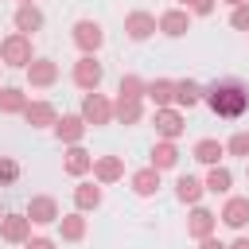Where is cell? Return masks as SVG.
Segmentation results:
<instances>
[{
	"instance_id": "cell-14",
	"label": "cell",
	"mask_w": 249,
	"mask_h": 249,
	"mask_svg": "<svg viewBox=\"0 0 249 249\" xmlns=\"http://www.w3.org/2000/svg\"><path fill=\"white\" fill-rule=\"evenodd\" d=\"M0 237L12 241V245H23L31 237V218L27 214H4L0 218Z\"/></svg>"
},
{
	"instance_id": "cell-37",
	"label": "cell",
	"mask_w": 249,
	"mask_h": 249,
	"mask_svg": "<svg viewBox=\"0 0 249 249\" xmlns=\"http://www.w3.org/2000/svg\"><path fill=\"white\" fill-rule=\"evenodd\" d=\"M226 249H249V237H245V233H237V237H233Z\"/></svg>"
},
{
	"instance_id": "cell-15",
	"label": "cell",
	"mask_w": 249,
	"mask_h": 249,
	"mask_svg": "<svg viewBox=\"0 0 249 249\" xmlns=\"http://www.w3.org/2000/svg\"><path fill=\"white\" fill-rule=\"evenodd\" d=\"M27 82L35 86V89H47V86H54L58 82V62H51V58H31V66H27Z\"/></svg>"
},
{
	"instance_id": "cell-28",
	"label": "cell",
	"mask_w": 249,
	"mask_h": 249,
	"mask_svg": "<svg viewBox=\"0 0 249 249\" xmlns=\"http://www.w3.org/2000/svg\"><path fill=\"white\" fill-rule=\"evenodd\" d=\"M202 187H206V191H214V195H226V191L233 187V171H230L226 163H218V167H210V171H206Z\"/></svg>"
},
{
	"instance_id": "cell-9",
	"label": "cell",
	"mask_w": 249,
	"mask_h": 249,
	"mask_svg": "<svg viewBox=\"0 0 249 249\" xmlns=\"http://www.w3.org/2000/svg\"><path fill=\"white\" fill-rule=\"evenodd\" d=\"M86 128H89V124H86V121H82L78 113H62V117H58V121L51 124V132H54V136H58V140H62L66 148H74V144H82V136H86Z\"/></svg>"
},
{
	"instance_id": "cell-25",
	"label": "cell",
	"mask_w": 249,
	"mask_h": 249,
	"mask_svg": "<svg viewBox=\"0 0 249 249\" xmlns=\"http://www.w3.org/2000/svg\"><path fill=\"white\" fill-rule=\"evenodd\" d=\"M202 195H206L202 179H195V175H179V179H175V198H179V202L198 206V198H202Z\"/></svg>"
},
{
	"instance_id": "cell-3",
	"label": "cell",
	"mask_w": 249,
	"mask_h": 249,
	"mask_svg": "<svg viewBox=\"0 0 249 249\" xmlns=\"http://www.w3.org/2000/svg\"><path fill=\"white\" fill-rule=\"evenodd\" d=\"M152 128H156V136H160V140H179V136L187 132V113H183V109H175V105L156 109V113H152Z\"/></svg>"
},
{
	"instance_id": "cell-27",
	"label": "cell",
	"mask_w": 249,
	"mask_h": 249,
	"mask_svg": "<svg viewBox=\"0 0 249 249\" xmlns=\"http://www.w3.org/2000/svg\"><path fill=\"white\" fill-rule=\"evenodd\" d=\"M58 233H62V241H82V237H86V214H82V210L62 214V218H58Z\"/></svg>"
},
{
	"instance_id": "cell-10",
	"label": "cell",
	"mask_w": 249,
	"mask_h": 249,
	"mask_svg": "<svg viewBox=\"0 0 249 249\" xmlns=\"http://www.w3.org/2000/svg\"><path fill=\"white\" fill-rule=\"evenodd\" d=\"M124 35H128L132 43L152 39V35H156V16H152V12H144V8L128 12V16H124Z\"/></svg>"
},
{
	"instance_id": "cell-5",
	"label": "cell",
	"mask_w": 249,
	"mask_h": 249,
	"mask_svg": "<svg viewBox=\"0 0 249 249\" xmlns=\"http://www.w3.org/2000/svg\"><path fill=\"white\" fill-rule=\"evenodd\" d=\"M101 43H105V31H101L97 19H78V23H74V47H78L82 54H97Z\"/></svg>"
},
{
	"instance_id": "cell-11",
	"label": "cell",
	"mask_w": 249,
	"mask_h": 249,
	"mask_svg": "<svg viewBox=\"0 0 249 249\" xmlns=\"http://www.w3.org/2000/svg\"><path fill=\"white\" fill-rule=\"evenodd\" d=\"M214 230H218V214L206 210V206H195L191 218H187V237L202 241V237H214Z\"/></svg>"
},
{
	"instance_id": "cell-4",
	"label": "cell",
	"mask_w": 249,
	"mask_h": 249,
	"mask_svg": "<svg viewBox=\"0 0 249 249\" xmlns=\"http://www.w3.org/2000/svg\"><path fill=\"white\" fill-rule=\"evenodd\" d=\"M86 124H93V128H101V124H113V101L105 97V93H86L82 97V113H78Z\"/></svg>"
},
{
	"instance_id": "cell-38",
	"label": "cell",
	"mask_w": 249,
	"mask_h": 249,
	"mask_svg": "<svg viewBox=\"0 0 249 249\" xmlns=\"http://www.w3.org/2000/svg\"><path fill=\"white\" fill-rule=\"evenodd\" d=\"M226 4H230V8H237V4H245V0H226Z\"/></svg>"
},
{
	"instance_id": "cell-12",
	"label": "cell",
	"mask_w": 249,
	"mask_h": 249,
	"mask_svg": "<svg viewBox=\"0 0 249 249\" xmlns=\"http://www.w3.org/2000/svg\"><path fill=\"white\" fill-rule=\"evenodd\" d=\"M218 218H222L230 230H245V226H249V195H230Z\"/></svg>"
},
{
	"instance_id": "cell-36",
	"label": "cell",
	"mask_w": 249,
	"mask_h": 249,
	"mask_svg": "<svg viewBox=\"0 0 249 249\" xmlns=\"http://www.w3.org/2000/svg\"><path fill=\"white\" fill-rule=\"evenodd\" d=\"M198 249H226V241H218V237H202Z\"/></svg>"
},
{
	"instance_id": "cell-22",
	"label": "cell",
	"mask_w": 249,
	"mask_h": 249,
	"mask_svg": "<svg viewBox=\"0 0 249 249\" xmlns=\"http://www.w3.org/2000/svg\"><path fill=\"white\" fill-rule=\"evenodd\" d=\"M144 97H152L156 109H167L171 97H175V78H152V82L144 86Z\"/></svg>"
},
{
	"instance_id": "cell-17",
	"label": "cell",
	"mask_w": 249,
	"mask_h": 249,
	"mask_svg": "<svg viewBox=\"0 0 249 249\" xmlns=\"http://www.w3.org/2000/svg\"><path fill=\"white\" fill-rule=\"evenodd\" d=\"M23 121H27L31 128H51V124L58 121V109H54L51 101H27V109H23Z\"/></svg>"
},
{
	"instance_id": "cell-40",
	"label": "cell",
	"mask_w": 249,
	"mask_h": 249,
	"mask_svg": "<svg viewBox=\"0 0 249 249\" xmlns=\"http://www.w3.org/2000/svg\"><path fill=\"white\" fill-rule=\"evenodd\" d=\"M16 4H35V0H16Z\"/></svg>"
},
{
	"instance_id": "cell-32",
	"label": "cell",
	"mask_w": 249,
	"mask_h": 249,
	"mask_svg": "<svg viewBox=\"0 0 249 249\" xmlns=\"http://www.w3.org/2000/svg\"><path fill=\"white\" fill-rule=\"evenodd\" d=\"M19 179V163L12 156H0V183H16Z\"/></svg>"
},
{
	"instance_id": "cell-24",
	"label": "cell",
	"mask_w": 249,
	"mask_h": 249,
	"mask_svg": "<svg viewBox=\"0 0 249 249\" xmlns=\"http://www.w3.org/2000/svg\"><path fill=\"white\" fill-rule=\"evenodd\" d=\"M175 163H179L175 140H156V144H152V167H156V171H171Z\"/></svg>"
},
{
	"instance_id": "cell-21",
	"label": "cell",
	"mask_w": 249,
	"mask_h": 249,
	"mask_svg": "<svg viewBox=\"0 0 249 249\" xmlns=\"http://www.w3.org/2000/svg\"><path fill=\"white\" fill-rule=\"evenodd\" d=\"M12 23H16V31H19V35H35V31L43 27V12H39L35 4H19Z\"/></svg>"
},
{
	"instance_id": "cell-2",
	"label": "cell",
	"mask_w": 249,
	"mask_h": 249,
	"mask_svg": "<svg viewBox=\"0 0 249 249\" xmlns=\"http://www.w3.org/2000/svg\"><path fill=\"white\" fill-rule=\"evenodd\" d=\"M31 58H35L31 35H19V31H12V35L0 43V62H4V66H19V70H27V66H31Z\"/></svg>"
},
{
	"instance_id": "cell-7",
	"label": "cell",
	"mask_w": 249,
	"mask_h": 249,
	"mask_svg": "<svg viewBox=\"0 0 249 249\" xmlns=\"http://www.w3.org/2000/svg\"><path fill=\"white\" fill-rule=\"evenodd\" d=\"M101 78H105V70H101V62H97L93 54H82V58L74 62V86H78V89L93 93V89L101 86Z\"/></svg>"
},
{
	"instance_id": "cell-16",
	"label": "cell",
	"mask_w": 249,
	"mask_h": 249,
	"mask_svg": "<svg viewBox=\"0 0 249 249\" xmlns=\"http://www.w3.org/2000/svg\"><path fill=\"white\" fill-rule=\"evenodd\" d=\"M62 171H66V175H74V179H82V175H89V171H93V152H86L82 144H74V148H66V160H62Z\"/></svg>"
},
{
	"instance_id": "cell-1",
	"label": "cell",
	"mask_w": 249,
	"mask_h": 249,
	"mask_svg": "<svg viewBox=\"0 0 249 249\" xmlns=\"http://www.w3.org/2000/svg\"><path fill=\"white\" fill-rule=\"evenodd\" d=\"M202 101L214 117L222 121H237L245 109H249V86L237 82V78H222L214 86H202Z\"/></svg>"
},
{
	"instance_id": "cell-18",
	"label": "cell",
	"mask_w": 249,
	"mask_h": 249,
	"mask_svg": "<svg viewBox=\"0 0 249 249\" xmlns=\"http://www.w3.org/2000/svg\"><path fill=\"white\" fill-rule=\"evenodd\" d=\"M198 101H202V86H198L195 78L175 82V97H171V105H175V109H183V113H187V109H195Z\"/></svg>"
},
{
	"instance_id": "cell-41",
	"label": "cell",
	"mask_w": 249,
	"mask_h": 249,
	"mask_svg": "<svg viewBox=\"0 0 249 249\" xmlns=\"http://www.w3.org/2000/svg\"><path fill=\"white\" fill-rule=\"evenodd\" d=\"M4 214H8V210H4V202H0V218H4Z\"/></svg>"
},
{
	"instance_id": "cell-35",
	"label": "cell",
	"mask_w": 249,
	"mask_h": 249,
	"mask_svg": "<svg viewBox=\"0 0 249 249\" xmlns=\"http://www.w3.org/2000/svg\"><path fill=\"white\" fill-rule=\"evenodd\" d=\"M23 249H54V241H51V237H27Z\"/></svg>"
},
{
	"instance_id": "cell-30",
	"label": "cell",
	"mask_w": 249,
	"mask_h": 249,
	"mask_svg": "<svg viewBox=\"0 0 249 249\" xmlns=\"http://www.w3.org/2000/svg\"><path fill=\"white\" fill-rule=\"evenodd\" d=\"M144 78L140 74H121V82H117V97H136V101H144Z\"/></svg>"
},
{
	"instance_id": "cell-42",
	"label": "cell",
	"mask_w": 249,
	"mask_h": 249,
	"mask_svg": "<svg viewBox=\"0 0 249 249\" xmlns=\"http://www.w3.org/2000/svg\"><path fill=\"white\" fill-rule=\"evenodd\" d=\"M245 175H249V171H245Z\"/></svg>"
},
{
	"instance_id": "cell-26",
	"label": "cell",
	"mask_w": 249,
	"mask_h": 249,
	"mask_svg": "<svg viewBox=\"0 0 249 249\" xmlns=\"http://www.w3.org/2000/svg\"><path fill=\"white\" fill-rule=\"evenodd\" d=\"M74 206L86 214V210H97L101 206V183H78L74 187Z\"/></svg>"
},
{
	"instance_id": "cell-31",
	"label": "cell",
	"mask_w": 249,
	"mask_h": 249,
	"mask_svg": "<svg viewBox=\"0 0 249 249\" xmlns=\"http://www.w3.org/2000/svg\"><path fill=\"white\" fill-rule=\"evenodd\" d=\"M226 152H230V156H241V160H249V128L233 132V136L226 140Z\"/></svg>"
},
{
	"instance_id": "cell-8",
	"label": "cell",
	"mask_w": 249,
	"mask_h": 249,
	"mask_svg": "<svg viewBox=\"0 0 249 249\" xmlns=\"http://www.w3.org/2000/svg\"><path fill=\"white\" fill-rule=\"evenodd\" d=\"M156 31H163L167 39L187 35V31H191V12H187V8H167V12H160V16H156Z\"/></svg>"
},
{
	"instance_id": "cell-13",
	"label": "cell",
	"mask_w": 249,
	"mask_h": 249,
	"mask_svg": "<svg viewBox=\"0 0 249 249\" xmlns=\"http://www.w3.org/2000/svg\"><path fill=\"white\" fill-rule=\"evenodd\" d=\"M117 179H124V160L121 156H93V183L109 187Z\"/></svg>"
},
{
	"instance_id": "cell-33",
	"label": "cell",
	"mask_w": 249,
	"mask_h": 249,
	"mask_svg": "<svg viewBox=\"0 0 249 249\" xmlns=\"http://www.w3.org/2000/svg\"><path fill=\"white\" fill-rule=\"evenodd\" d=\"M230 23H233L237 31H249V0H245V4H237V8L230 12Z\"/></svg>"
},
{
	"instance_id": "cell-23",
	"label": "cell",
	"mask_w": 249,
	"mask_h": 249,
	"mask_svg": "<svg viewBox=\"0 0 249 249\" xmlns=\"http://www.w3.org/2000/svg\"><path fill=\"white\" fill-rule=\"evenodd\" d=\"M140 117H144V101H136V97H117V101H113V121H121V124H140Z\"/></svg>"
},
{
	"instance_id": "cell-39",
	"label": "cell",
	"mask_w": 249,
	"mask_h": 249,
	"mask_svg": "<svg viewBox=\"0 0 249 249\" xmlns=\"http://www.w3.org/2000/svg\"><path fill=\"white\" fill-rule=\"evenodd\" d=\"M187 4H191V0H175V8H187Z\"/></svg>"
},
{
	"instance_id": "cell-20",
	"label": "cell",
	"mask_w": 249,
	"mask_h": 249,
	"mask_svg": "<svg viewBox=\"0 0 249 249\" xmlns=\"http://www.w3.org/2000/svg\"><path fill=\"white\" fill-rule=\"evenodd\" d=\"M222 156H226V144H222V140H214V136H202V140H195V160H198V163H206V167H218V163H222Z\"/></svg>"
},
{
	"instance_id": "cell-34",
	"label": "cell",
	"mask_w": 249,
	"mask_h": 249,
	"mask_svg": "<svg viewBox=\"0 0 249 249\" xmlns=\"http://www.w3.org/2000/svg\"><path fill=\"white\" fill-rule=\"evenodd\" d=\"M214 8H218V0H191V4H187L191 16H210Z\"/></svg>"
},
{
	"instance_id": "cell-19",
	"label": "cell",
	"mask_w": 249,
	"mask_h": 249,
	"mask_svg": "<svg viewBox=\"0 0 249 249\" xmlns=\"http://www.w3.org/2000/svg\"><path fill=\"white\" fill-rule=\"evenodd\" d=\"M160 175H163V171H156L152 163H148V167H140V171H132V179H128V183H132V195L152 198V195L160 191Z\"/></svg>"
},
{
	"instance_id": "cell-6",
	"label": "cell",
	"mask_w": 249,
	"mask_h": 249,
	"mask_svg": "<svg viewBox=\"0 0 249 249\" xmlns=\"http://www.w3.org/2000/svg\"><path fill=\"white\" fill-rule=\"evenodd\" d=\"M23 214L31 218V226H51V222L62 218V210H58V202L51 195H31L27 206H23Z\"/></svg>"
},
{
	"instance_id": "cell-29",
	"label": "cell",
	"mask_w": 249,
	"mask_h": 249,
	"mask_svg": "<svg viewBox=\"0 0 249 249\" xmlns=\"http://www.w3.org/2000/svg\"><path fill=\"white\" fill-rule=\"evenodd\" d=\"M27 109V93L19 86H0V113H23Z\"/></svg>"
}]
</instances>
